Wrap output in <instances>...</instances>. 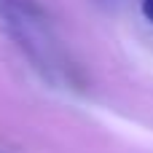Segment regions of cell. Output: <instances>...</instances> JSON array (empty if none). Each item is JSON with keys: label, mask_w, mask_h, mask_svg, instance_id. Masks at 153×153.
<instances>
[{"label": "cell", "mask_w": 153, "mask_h": 153, "mask_svg": "<svg viewBox=\"0 0 153 153\" xmlns=\"http://www.w3.org/2000/svg\"><path fill=\"white\" fill-rule=\"evenodd\" d=\"M140 8H143V16L153 24V0H143V5H140Z\"/></svg>", "instance_id": "cell-2"}, {"label": "cell", "mask_w": 153, "mask_h": 153, "mask_svg": "<svg viewBox=\"0 0 153 153\" xmlns=\"http://www.w3.org/2000/svg\"><path fill=\"white\" fill-rule=\"evenodd\" d=\"M0 19H5L27 46L35 40V32L46 22V13L35 0H0Z\"/></svg>", "instance_id": "cell-1"}]
</instances>
